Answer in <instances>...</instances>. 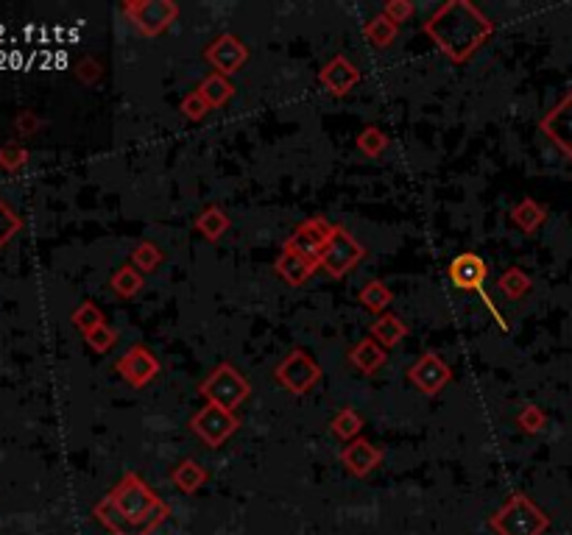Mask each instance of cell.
I'll list each match as a JSON object with an SVG mask.
<instances>
[{"instance_id": "obj_1", "label": "cell", "mask_w": 572, "mask_h": 535, "mask_svg": "<svg viewBox=\"0 0 572 535\" xmlns=\"http://www.w3.org/2000/svg\"><path fill=\"white\" fill-rule=\"evenodd\" d=\"M424 34L444 56L461 65L469 62L483 48V42L495 34V23L469 0H450L427 17Z\"/></svg>"}, {"instance_id": "obj_21", "label": "cell", "mask_w": 572, "mask_h": 535, "mask_svg": "<svg viewBox=\"0 0 572 535\" xmlns=\"http://www.w3.org/2000/svg\"><path fill=\"white\" fill-rule=\"evenodd\" d=\"M199 93L209 104V109H218V106H224L235 96V84L227 76H221V73H209V76L201 78Z\"/></svg>"}, {"instance_id": "obj_2", "label": "cell", "mask_w": 572, "mask_h": 535, "mask_svg": "<svg viewBox=\"0 0 572 535\" xmlns=\"http://www.w3.org/2000/svg\"><path fill=\"white\" fill-rule=\"evenodd\" d=\"M96 516L115 535H148L159 521H165L168 505L140 479V474H126L96 508Z\"/></svg>"}, {"instance_id": "obj_30", "label": "cell", "mask_w": 572, "mask_h": 535, "mask_svg": "<svg viewBox=\"0 0 572 535\" xmlns=\"http://www.w3.org/2000/svg\"><path fill=\"white\" fill-rule=\"evenodd\" d=\"M358 151L366 154L369 159H377L385 148H388V134L377 126H366L361 134H358V140H355Z\"/></svg>"}, {"instance_id": "obj_17", "label": "cell", "mask_w": 572, "mask_h": 535, "mask_svg": "<svg viewBox=\"0 0 572 535\" xmlns=\"http://www.w3.org/2000/svg\"><path fill=\"white\" fill-rule=\"evenodd\" d=\"M274 268H277V274H280V279L282 282H288V285H293V288H299V285H304L307 279H311L313 274H316V262H311V259H304L301 254H296L293 248H288V246H282V251H280V257H277V262H274Z\"/></svg>"}, {"instance_id": "obj_10", "label": "cell", "mask_w": 572, "mask_h": 535, "mask_svg": "<svg viewBox=\"0 0 572 535\" xmlns=\"http://www.w3.org/2000/svg\"><path fill=\"white\" fill-rule=\"evenodd\" d=\"M204 59L212 67V73H221V76L230 78L249 62V48H246V42L238 39L235 34H221L207 45Z\"/></svg>"}, {"instance_id": "obj_29", "label": "cell", "mask_w": 572, "mask_h": 535, "mask_svg": "<svg viewBox=\"0 0 572 535\" xmlns=\"http://www.w3.org/2000/svg\"><path fill=\"white\" fill-rule=\"evenodd\" d=\"M397 31H400L397 25L388 23L383 15H377L374 20H369V23H366L363 36L369 39L372 48H388V45L393 42V36H397Z\"/></svg>"}, {"instance_id": "obj_19", "label": "cell", "mask_w": 572, "mask_h": 535, "mask_svg": "<svg viewBox=\"0 0 572 535\" xmlns=\"http://www.w3.org/2000/svg\"><path fill=\"white\" fill-rule=\"evenodd\" d=\"M508 217L522 235H534V232L542 229V223L547 220V207L539 204L536 198H522L511 207Z\"/></svg>"}, {"instance_id": "obj_11", "label": "cell", "mask_w": 572, "mask_h": 535, "mask_svg": "<svg viewBox=\"0 0 572 535\" xmlns=\"http://www.w3.org/2000/svg\"><path fill=\"white\" fill-rule=\"evenodd\" d=\"M539 131L572 162V89H567L558 104L539 120Z\"/></svg>"}, {"instance_id": "obj_7", "label": "cell", "mask_w": 572, "mask_h": 535, "mask_svg": "<svg viewBox=\"0 0 572 535\" xmlns=\"http://www.w3.org/2000/svg\"><path fill=\"white\" fill-rule=\"evenodd\" d=\"M123 15L143 36H159L179 17V4H173V0H135V4H123Z\"/></svg>"}, {"instance_id": "obj_9", "label": "cell", "mask_w": 572, "mask_h": 535, "mask_svg": "<svg viewBox=\"0 0 572 535\" xmlns=\"http://www.w3.org/2000/svg\"><path fill=\"white\" fill-rule=\"evenodd\" d=\"M117 374L126 385L131 388H146L151 385L157 377H159V360H157V354L138 343V346H128L123 354H120V360H117Z\"/></svg>"}, {"instance_id": "obj_35", "label": "cell", "mask_w": 572, "mask_h": 535, "mask_svg": "<svg viewBox=\"0 0 572 535\" xmlns=\"http://www.w3.org/2000/svg\"><path fill=\"white\" fill-rule=\"evenodd\" d=\"M84 338H87V343H90L98 354H107L117 343V332L109 324H101L98 329H93L90 335H84Z\"/></svg>"}, {"instance_id": "obj_13", "label": "cell", "mask_w": 572, "mask_h": 535, "mask_svg": "<svg viewBox=\"0 0 572 535\" xmlns=\"http://www.w3.org/2000/svg\"><path fill=\"white\" fill-rule=\"evenodd\" d=\"M408 379L424 393V396H435L442 393L450 379H453V368L438 357L435 351H424L419 360L408 368Z\"/></svg>"}, {"instance_id": "obj_15", "label": "cell", "mask_w": 572, "mask_h": 535, "mask_svg": "<svg viewBox=\"0 0 572 535\" xmlns=\"http://www.w3.org/2000/svg\"><path fill=\"white\" fill-rule=\"evenodd\" d=\"M450 282L458 288V290H469V293H483V285H486V277H489V268H486V259L480 254H458L453 262H450Z\"/></svg>"}, {"instance_id": "obj_16", "label": "cell", "mask_w": 572, "mask_h": 535, "mask_svg": "<svg viewBox=\"0 0 572 535\" xmlns=\"http://www.w3.org/2000/svg\"><path fill=\"white\" fill-rule=\"evenodd\" d=\"M341 463L349 474L355 477H369L380 463H383V452L366 438H355L349 440L341 449Z\"/></svg>"}, {"instance_id": "obj_4", "label": "cell", "mask_w": 572, "mask_h": 535, "mask_svg": "<svg viewBox=\"0 0 572 535\" xmlns=\"http://www.w3.org/2000/svg\"><path fill=\"white\" fill-rule=\"evenodd\" d=\"M199 393L209 401V405H218V408L235 413L251 396V385L232 363H221L207 374V379L199 385Z\"/></svg>"}, {"instance_id": "obj_14", "label": "cell", "mask_w": 572, "mask_h": 535, "mask_svg": "<svg viewBox=\"0 0 572 535\" xmlns=\"http://www.w3.org/2000/svg\"><path fill=\"white\" fill-rule=\"evenodd\" d=\"M358 81H361V70H358V65L352 62L349 56H343V54L332 56V59H330V62L319 70V84L327 89L330 96H335V98L349 96L352 89L358 86Z\"/></svg>"}, {"instance_id": "obj_22", "label": "cell", "mask_w": 572, "mask_h": 535, "mask_svg": "<svg viewBox=\"0 0 572 535\" xmlns=\"http://www.w3.org/2000/svg\"><path fill=\"white\" fill-rule=\"evenodd\" d=\"M230 215L221 209V207H215V204H209V207H204L201 209V215L196 217V229L207 237V240H221L227 232H230Z\"/></svg>"}, {"instance_id": "obj_34", "label": "cell", "mask_w": 572, "mask_h": 535, "mask_svg": "<svg viewBox=\"0 0 572 535\" xmlns=\"http://www.w3.org/2000/svg\"><path fill=\"white\" fill-rule=\"evenodd\" d=\"M414 12H416V6L411 4V0H391V4H385L383 6V17L388 20V23H393V25H403V23H408L411 17H414Z\"/></svg>"}, {"instance_id": "obj_28", "label": "cell", "mask_w": 572, "mask_h": 535, "mask_svg": "<svg viewBox=\"0 0 572 535\" xmlns=\"http://www.w3.org/2000/svg\"><path fill=\"white\" fill-rule=\"evenodd\" d=\"M162 262H165V254H162L159 246L151 243V240L138 243L135 251H131V259H128V265H135L140 274H154Z\"/></svg>"}, {"instance_id": "obj_25", "label": "cell", "mask_w": 572, "mask_h": 535, "mask_svg": "<svg viewBox=\"0 0 572 535\" xmlns=\"http://www.w3.org/2000/svg\"><path fill=\"white\" fill-rule=\"evenodd\" d=\"M531 288H534L531 277H527L519 265L508 268V271H506V274H500V279H497V290H500L506 298H511V301L525 298L527 293H531Z\"/></svg>"}, {"instance_id": "obj_31", "label": "cell", "mask_w": 572, "mask_h": 535, "mask_svg": "<svg viewBox=\"0 0 572 535\" xmlns=\"http://www.w3.org/2000/svg\"><path fill=\"white\" fill-rule=\"evenodd\" d=\"M516 427L525 432V435H539L545 427H547V416L539 405H525L519 413H516Z\"/></svg>"}, {"instance_id": "obj_33", "label": "cell", "mask_w": 572, "mask_h": 535, "mask_svg": "<svg viewBox=\"0 0 572 535\" xmlns=\"http://www.w3.org/2000/svg\"><path fill=\"white\" fill-rule=\"evenodd\" d=\"M179 112L188 117V120H193V123H199V120H204L212 109H209V104L201 98V93L199 89H193V93H188L185 98H182V106H179Z\"/></svg>"}, {"instance_id": "obj_20", "label": "cell", "mask_w": 572, "mask_h": 535, "mask_svg": "<svg viewBox=\"0 0 572 535\" xmlns=\"http://www.w3.org/2000/svg\"><path fill=\"white\" fill-rule=\"evenodd\" d=\"M369 335H372L383 348H391V346H397V343L408 335V327L400 321V316H393V312H383V316L374 318Z\"/></svg>"}, {"instance_id": "obj_32", "label": "cell", "mask_w": 572, "mask_h": 535, "mask_svg": "<svg viewBox=\"0 0 572 535\" xmlns=\"http://www.w3.org/2000/svg\"><path fill=\"white\" fill-rule=\"evenodd\" d=\"M73 324H76L84 335H90L93 329H98V327H101V324H107V321H104V312H101L96 304L87 301V304H81V307L76 309Z\"/></svg>"}, {"instance_id": "obj_24", "label": "cell", "mask_w": 572, "mask_h": 535, "mask_svg": "<svg viewBox=\"0 0 572 535\" xmlns=\"http://www.w3.org/2000/svg\"><path fill=\"white\" fill-rule=\"evenodd\" d=\"M170 479H173L176 488L185 490V494H196V490L207 482V471H204V466L196 463V460H182L179 466L173 469Z\"/></svg>"}, {"instance_id": "obj_12", "label": "cell", "mask_w": 572, "mask_h": 535, "mask_svg": "<svg viewBox=\"0 0 572 535\" xmlns=\"http://www.w3.org/2000/svg\"><path fill=\"white\" fill-rule=\"evenodd\" d=\"M332 227H335V223H330V220L322 217V215L307 217V220H301L299 227L293 229V235L285 240V246L293 248L296 254H301L304 259H311V262L319 265V254H322L327 237L332 235Z\"/></svg>"}, {"instance_id": "obj_8", "label": "cell", "mask_w": 572, "mask_h": 535, "mask_svg": "<svg viewBox=\"0 0 572 535\" xmlns=\"http://www.w3.org/2000/svg\"><path fill=\"white\" fill-rule=\"evenodd\" d=\"M238 416L235 413H230V410H224V408H218V405H207L190 419V429H193V435L204 443V446H209V449H218V446H224L232 435H235V429H238Z\"/></svg>"}, {"instance_id": "obj_23", "label": "cell", "mask_w": 572, "mask_h": 535, "mask_svg": "<svg viewBox=\"0 0 572 535\" xmlns=\"http://www.w3.org/2000/svg\"><path fill=\"white\" fill-rule=\"evenodd\" d=\"M112 290L117 298H131V296H138L146 285V274H140L135 265H120L117 271L112 274L109 279Z\"/></svg>"}, {"instance_id": "obj_6", "label": "cell", "mask_w": 572, "mask_h": 535, "mask_svg": "<svg viewBox=\"0 0 572 535\" xmlns=\"http://www.w3.org/2000/svg\"><path fill=\"white\" fill-rule=\"evenodd\" d=\"M274 379L293 396H304L322 379V366L313 360V354H307L304 348H293L288 351V357H282V363L274 371Z\"/></svg>"}, {"instance_id": "obj_3", "label": "cell", "mask_w": 572, "mask_h": 535, "mask_svg": "<svg viewBox=\"0 0 572 535\" xmlns=\"http://www.w3.org/2000/svg\"><path fill=\"white\" fill-rule=\"evenodd\" d=\"M500 535H542L550 527L547 513L525 494L508 497V502L489 521Z\"/></svg>"}, {"instance_id": "obj_18", "label": "cell", "mask_w": 572, "mask_h": 535, "mask_svg": "<svg viewBox=\"0 0 572 535\" xmlns=\"http://www.w3.org/2000/svg\"><path fill=\"white\" fill-rule=\"evenodd\" d=\"M385 360H388L385 348H383L372 335L363 338V340H358L355 346L349 348V366H352V368H358V371L366 374V377L377 374V371L385 366Z\"/></svg>"}, {"instance_id": "obj_26", "label": "cell", "mask_w": 572, "mask_h": 535, "mask_svg": "<svg viewBox=\"0 0 572 535\" xmlns=\"http://www.w3.org/2000/svg\"><path fill=\"white\" fill-rule=\"evenodd\" d=\"M393 301V293L388 290V285L383 279H369L363 288H361V304L374 312V316H383L388 309V304Z\"/></svg>"}, {"instance_id": "obj_5", "label": "cell", "mask_w": 572, "mask_h": 535, "mask_svg": "<svg viewBox=\"0 0 572 535\" xmlns=\"http://www.w3.org/2000/svg\"><path fill=\"white\" fill-rule=\"evenodd\" d=\"M363 257H366V246L335 223L332 235L327 237V243L319 254V268L332 279H343Z\"/></svg>"}, {"instance_id": "obj_27", "label": "cell", "mask_w": 572, "mask_h": 535, "mask_svg": "<svg viewBox=\"0 0 572 535\" xmlns=\"http://www.w3.org/2000/svg\"><path fill=\"white\" fill-rule=\"evenodd\" d=\"M330 429H332V435H338L341 440L349 443V440H355L358 432L363 429V416H361L355 408H341V410L332 416Z\"/></svg>"}]
</instances>
